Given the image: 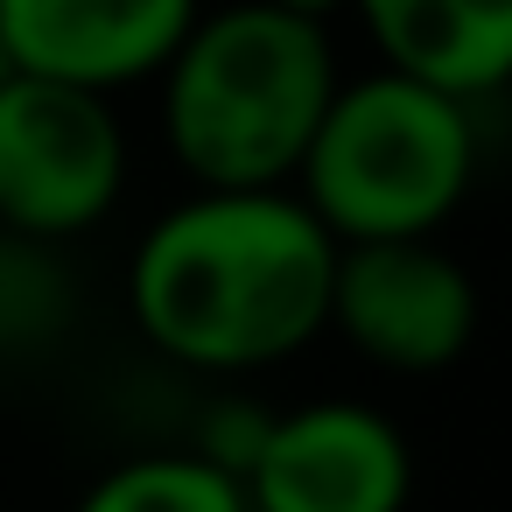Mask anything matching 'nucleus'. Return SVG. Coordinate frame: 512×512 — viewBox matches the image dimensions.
<instances>
[{"label": "nucleus", "instance_id": "8", "mask_svg": "<svg viewBox=\"0 0 512 512\" xmlns=\"http://www.w3.org/2000/svg\"><path fill=\"white\" fill-rule=\"evenodd\" d=\"M358 8L379 71L421 78L484 106L512 78V0H344Z\"/></svg>", "mask_w": 512, "mask_h": 512}, {"label": "nucleus", "instance_id": "4", "mask_svg": "<svg viewBox=\"0 0 512 512\" xmlns=\"http://www.w3.org/2000/svg\"><path fill=\"white\" fill-rule=\"evenodd\" d=\"M127 190V127L106 92L8 71L0 78V232L71 246Z\"/></svg>", "mask_w": 512, "mask_h": 512}, {"label": "nucleus", "instance_id": "5", "mask_svg": "<svg viewBox=\"0 0 512 512\" xmlns=\"http://www.w3.org/2000/svg\"><path fill=\"white\" fill-rule=\"evenodd\" d=\"M323 330H337L379 372H442L477 337V281L442 246V232L358 239V246H337Z\"/></svg>", "mask_w": 512, "mask_h": 512}, {"label": "nucleus", "instance_id": "2", "mask_svg": "<svg viewBox=\"0 0 512 512\" xmlns=\"http://www.w3.org/2000/svg\"><path fill=\"white\" fill-rule=\"evenodd\" d=\"M162 85V141L197 190H281L337 92L330 22L232 0L197 8Z\"/></svg>", "mask_w": 512, "mask_h": 512}, {"label": "nucleus", "instance_id": "3", "mask_svg": "<svg viewBox=\"0 0 512 512\" xmlns=\"http://www.w3.org/2000/svg\"><path fill=\"white\" fill-rule=\"evenodd\" d=\"M477 106L400 71L337 78L302 162L295 197L337 239H435L477 183Z\"/></svg>", "mask_w": 512, "mask_h": 512}, {"label": "nucleus", "instance_id": "1", "mask_svg": "<svg viewBox=\"0 0 512 512\" xmlns=\"http://www.w3.org/2000/svg\"><path fill=\"white\" fill-rule=\"evenodd\" d=\"M337 239L281 190H190L169 204L134 260V330L183 372L246 379L323 337Z\"/></svg>", "mask_w": 512, "mask_h": 512}, {"label": "nucleus", "instance_id": "12", "mask_svg": "<svg viewBox=\"0 0 512 512\" xmlns=\"http://www.w3.org/2000/svg\"><path fill=\"white\" fill-rule=\"evenodd\" d=\"M267 8H288V15H309V22H330L344 0H267Z\"/></svg>", "mask_w": 512, "mask_h": 512}, {"label": "nucleus", "instance_id": "11", "mask_svg": "<svg viewBox=\"0 0 512 512\" xmlns=\"http://www.w3.org/2000/svg\"><path fill=\"white\" fill-rule=\"evenodd\" d=\"M267 421H274V407H260V400H218L204 421H197V456L204 463H218L225 477H246V463L260 456V442H267Z\"/></svg>", "mask_w": 512, "mask_h": 512}, {"label": "nucleus", "instance_id": "6", "mask_svg": "<svg viewBox=\"0 0 512 512\" xmlns=\"http://www.w3.org/2000/svg\"><path fill=\"white\" fill-rule=\"evenodd\" d=\"M239 491L246 512H407L414 449L365 400H309L267 421Z\"/></svg>", "mask_w": 512, "mask_h": 512}, {"label": "nucleus", "instance_id": "7", "mask_svg": "<svg viewBox=\"0 0 512 512\" xmlns=\"http://www.w3.org/2000/svg\"><path fill=\"white\" fill-rule=\"evenodd\" d=\"M204 0H0V50L29 78L127 92L148 85Z\"/></svg>", "mask_w": 512, "mask_h": 512}, {"label": "nucleus", "instance_id": "13", "mask_svg": "<svg viewBox=\"0 0 512 512\" xmlns=\"http://www.w3.org/2000/svg\"><path fill=\"white\" fill-rule=\"evenodd\" d=\"M8 71H15V64H8V50H0V78H8Z\"/></svg>", "mask_w": 512, "mask_h": 512}, {"label": "nucleus", "instance_id": "9", "mask_svg": "<svg viewBox=\"0 0 512 512\" xmlns=\"http://www.w3.org/2000/svg\"><path fill=\"white\" fill-rule=\"evenodd\" d=\"M78 512H246V491L197 449H155V456L113 463L78 498Z\"/></svg>", "mask_w": 512, "mask_h": 512}, {"label": "nucleus", "instance_id": "10", "mask_svg": "<svg viewBox=\"0 0 512 512\" xmlns=\"http://www.w3.org/2000/svg\"><path fill=\"white\" fill-rule=\"evenodd\" d=\"M64 316H71V288L50 267V246L0 232V351L43 344Z\"/></svg>", "mask_w": 512, "mask_h": 512}]
</instances>
